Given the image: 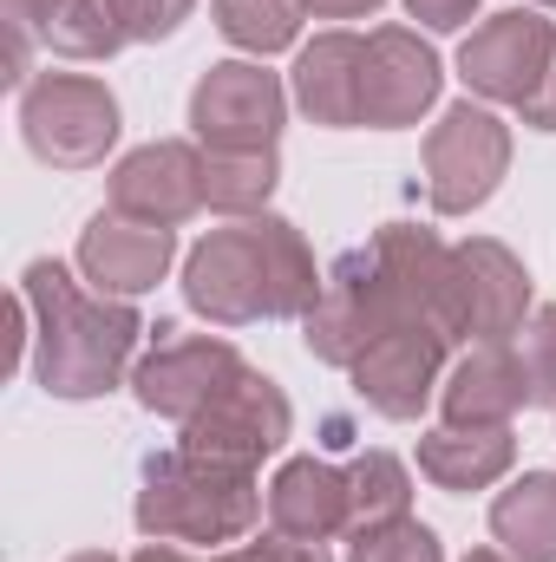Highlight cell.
<instances>
[{"label":"cell","mask_w":556,"mask_h":562,"mask_svg":"<svg viewBox=\"0 0 556 562\" xmlns=\"http://www.w3.org/2000/svg\"><path fill=\"white\" fill-rule=\"evenodd\" d=\"M544 7H556V0H544Z\"/></svg>","instance_id":"cell-36"},{"label":"cell","mask_w":556,"mask_h":562,"mask_svg":"<svg viewBox=\"0 0 556 562\" xmlns=\"http://www.w3.org/2000/svg\"><path fill=\"white\" fill-rule=\"evenodd\" d=\"M551 59H556V26L544 13L511 7V13H491V20L458 46V79H465L478 99H498V105H518V112H524V105L537 99Z\"/></svg>","instance_id":"cell-8"},{"label":"cell","mask_w":556,"mask_h":562,"mask_svg":"<svg viewBox=\"0 0 556 562\" xmlns=\"http://www.w3.org/2000/svg\"><path fill=\"white\" fill-rule=\"evenodd\" d=\"M190 7H197V0H112L125 40H164V33H177V20H184Z\"/></svg>","instance_id":"cell-27"},{"label":"cell","mask_w":556,"mask_h":562,"mask_svg":"<svg viewBox=\"0 0 556 562\" xmlns=\"http://www.w3.org/2000/svg\"><path fill=\"white\" fill-rule=\"evenodd\" d=\"M249 367L230 340H210V334H177V327H157V347L138 360L132 386H138V406L157 419L190 425L223 386H236Z\"/></svg>","instance_id":"cell-7"},{"label":"cell","mask_w":556,"mask_h":562,"mask_svg":"<svg viewBox=\"0 0 556 562\" xmlns=\"http://www.w3.org/2000/svg\"><path fill=\"white\" fill-rule=\"evenodd\" d=\"M380 0H308V13H321V20H354V13H374Z\"/></svg>","instance_id":"cell-32"},{"label":"cell","mask_w":556,"mask_h":562,"mask_svg":"<svg viewBox=\"0 0 556 562\" xmlns=\"http://www.w3.org/2000/svg\"><path fill=\"white\" fill-rule=\"evenodd\" d=\"M524 307H531V276L524 262L504 249V243H465L452 249V321H458V340H511L524 327Z\"/></svg>","instance_id":"cell-11"},{"label":"cell","mask_w":556,"mask_h":562,"mask_svg":"<svg viewBox=\"0 0 556 562\" xmlns=\"http://www.w3.org/2000/svg\"><path fill=\"white\" fill-rule=\"evenodd\" d=\"M269 524L276 537H294V543H327L354 530L347 471H334L327 458H288L269 484Z\"/></svg>","instance_id":"cell-16"},{"label":"cell","mask_w":556,"mask_h":562,"mask_svg":"<svg viewBox=\"0 0 556 562\" xmlns=\"http://www.w3.org/2000/svg\"><path fill=\"white\" fill-rule=\"evenodd\" d=\"M511 425H438L419 438V471L438 491H485L511 471Z\"/></svg>","instance_id":"cell-19"},{"label":"cell","mask_w":556,"mask_h":562,"mask_svg":"<svg viewBox=\"0 0 556 562\" xmlns=\"http://www.w3.org/2000/svg\"><path fill=\"white\" fill-rule=\"evenodd\" d=\"M210 562H327L321 543H294V537H263V543H243V550H223Z\"/></svg>","instance_id":"cell-29"},{"label":"cell","mask_w":556,"mask_h":562,"mask_svg":"<svg viewBox=\"0 0 556 562\" xmlns=\"http://www.w3.org/2000/svg\"><path fill=\"white\" fill-rule=\"evenodd\" d=\"M269 190H276V150H210L203 157V203L210 210L249 216L269 203Z\"/></svg>","instance_id":"cell-21"},{"label":"cell","mask_w":556,"mask_h":562,"mask_svg":"<svg viewBox=\"0 0 556 562\" xmlns=\"http://www.w3.org/2000/svg\"><path fill=\"white\" fill-rule=\"evenodd\" d=\"M53 13V0H7V26H13V46H7V79H26V33H40V20Z\"/></svg>","instance_id":"cell-28"},{"label":"cell","mask_w":556,"mask_h":562,"mask_svg":"<svg viewBox=\"0 0 556 562\" xmlns=\"http://www.w3.org/2000/svg\"><path fill=\"white\" fill-rule=\"evenodd\" d=\"M452 340H438L432 327H393L380 334L347 373L360 386V400L387 419H419V406L438 393V367H445Z\"/></svg>","instance_id":"cell-13"},{"label":"cell","mask_w":556,"mask_h":562,"mask_svg":"<svg viewBox=\"0 0 556 562\" xmlns=\"http://www.w3.org/2000/svg\"><path fill=\"white\" fill-rule=\"evenodd\" d=\"M518 360H524V373H531V400H537V406H556V301L524 321Z\"/></svg>","instance_id":"cell-26"},{"label":"cell","mask_w":556,"mask_h":562,"mask_svg":"<svg viewBox=\"0 0 556 562\" xmlns=\"http://www.w3.org/2000/svg\"><path fill=\"white\" fill-rule=\"evenodd\" d=\"M26 307L40 314V380L59 400H92L105 386H119L132 347H138V314L125 301L86 294L59 262H33L20 276Z\"/></svg>","instance_id":"cell-3"},{"label":"cell","mask_w":556,"mask_h":562,"mask_svg":"<svg viewBox=\"0 0 556 562\" xmlns=\"http://www.w3.org/2000/svg\"><path fill=\"white\" fill-rule=\"evenodd\" d=\"M301 20H308V0H216V26L243 53H281V46H294Z\"/></svg>","instance_id":"cell-24"},{"label":"cell","mask_w":556,"mask_h":562,"mask_svg":"<svg viewBox=\"0 0 556 562\" xmlns=\"http://www.w3.org/2000/svg\"><path fill=\"white\" fill-rule=\"evenodd\" d=\"M438 406H445V425H511L518 406H537V400H531V373L518 347L491 340L452 367V380L438 386Z\"/></svg>","instance_id":"cell-17"},{"label":"cell","mask_w":556,"mask_h":562,"mask_svg":"<svg viewBox=\"0 0 556 562\" xmlns=\"http://www.w3.org/2000/svg\"><path fill=\"white\" fill-rule=\"evenodd\" d=\"M40 40L66 59H112L125 46V26L112 0H53V13L40 20Z\"/></svg>","instance_id":"cell-22"},{"label":"cell","mask_w":556,"mask_h":562,"mask_svg":"<svg viewBox=\"0 0 556 562\" xmlns=\"http://www.w3.org/2000/svg\"><path fill=\"white\" fill-rule=\"evenodd\" d=\"M138 562H190L184 550H170V543H151V550H138Z\"/></svg>","instance_id":"cell-33"},{"label":"cell","mask_w":556,"mask_h":562,"mask_svg":"<svg viewBox=\"0 0 556 562\" xmlns=\"http://www.w3.org/2000/svg\"><path fill=\"white\" fill-rule=\"evenodd\" d=\"M327 276H314V256L301 243L294 223L281 216H243L230 229H210L190 262H184V294L197 314H210L216 327H243V321H281L321 301Z\"/></svg>","instance_id":"cell-2"},{"label":"cell","mask_w":556,"mask_h":562,"mask_svg":"<svg viewBox=\"0 0 556 562\" xmlns=\"http://www.w3.org/2000/svg\"><path fill=\"white\" fill-rule=\"evenodd\" d=\"M73 562H119V557H105V550H86V557H73Z\"/></svg>","instance_id":"cell-35"},{"label":"cell","mask_w":556,"mask_h":562,"mask_svg":"<svg viewBox=\"0 0 556 562\" xmlns=\"http://www.w3.org/2000/svg\"><path fill=\"white\" fill-rule=\"evenodd\" d=\"M281 112H288L281 79L249 66V59L210 66L190 92V125L210 150H276Z\"/></svg>","instance_id":"cell-10"},{"label":"cell","mask_w":556,"mask_h":562,"mask_svg":"<svg viewBox=\"0 0 556 562\" xmlns=\"http://www.w3.org/2000/svg\"><path fill=\"white\" fill-rule=\"evenodd\" d=\"M491 537L518 562H556V471L518 477L491 504Z\"/></svg>","instance_id":"cell-20"},{"label":"cell","mask_w":556,"mask_h":562,"mask_svg":"<svg viewBox=\"0 0 556 562\" xmlns=\"http://www.w3.org/2000/svg\"><path fill=\"white\" fill-rule=\"evenodd\" d=\"M20 132L46 164L86 170L99 164L119 138V99L105 92V79L86 72H46L20 92Z\"/></svg>","instance_id":"cell-5"},{"label":"cell","mask_w":556,"mask_h":562,"mask_svg":"<svg viewBox=\"0 0 556 562\" xmlns=\"http://www.w3.org/2000/svg\"><path fill=\"white\" fill-rule=\"evenodd\" d=\"M263 517L256 471H230L190 451H164L144 464L138 530L157 543H236Z\"/></svg>","instance_id":"cell-4"},{"label":"cell","mask_w":556,"mask_h":562,"mask_svg":"<svg viewBox=\"0 0 556 562\" xmlns=\"http://www.w3.org/2000/svg\"><path fill=\"white\" fill-rule=\"evenodd\" d=\"M112 210L177 229L190 210H203V157L190 144H144L112 170Z\"/></svg>","instance_id":"cell-14"},{"label":"cell","mask_w":556,"mask_h":562,"mask_svg":"<svg viewBox=\"0 0 556 562\" xmlns=\"http://www.w3.org/2000/svg\"><path fill=\"white\" fill-rule=\"evenodd\" d=\"M471 7H478V0H407V13L425 20V26H438V33L465 26V20H471Z\"/></svg>","instance_id":"cell-30"},{"label":"cell","mask_w":556,"mask_h":562,"mask_svg":"<svg viewBox=\"0 0 556 562\" xmlns=\"http://www.w3.org/2000/svg\"><path fill=\"white\" fill-rule=\"evenodd\" d=\"M170 229L164 223H138L125 210H99L79 236V269L99 281V294H144L151 281L170 269Z\"/></svg>","instance_id":"cell-15"},{"label":"cell","mask_w":556,"mask_h":562,"mask_svg":"<svg viewBox=\"0 0 556 562\" xmlns=\"http://www.w3.org/2000/svg\"><path fill=\"white\" fill-rule=\"evenodd\" d=\"M524 125H537V132H556V59H551V72H544V86H537V99L524 105Z\"/></svg>","instance_id":"cell-31"},{"label":"cell","mask_w":556,"mask_h":562,"mask_svg":"<svg viewBox=\"0 0 556 562\" xmlns=\"http://www.w3.org/2000/svg\"><path fill=\"white\" fill-rule=\"evenodd\" d=\"M360 59L367 40L354 33H321L314 46H301L294 59V99L314 125H360Z\"/></svg>","instance_id":"cell-18"},{"label":"cell","mask_w":556,"mask_h":562,"mask_svg":"<svg viewBox=\"0 0 556 562\" xmlns=\"http://www.w3.org/2000/svg\"><path fill=\"white\" fill-rule=\"evenodd\" d=\"M347 497H354V537H360V530H380V524H400L407 504H413L407 464L387 458V451L354 458V464H347Z\"/></svg>","instance_id":"cell-23"},{"label":"cell","mask_w":556,"mask_h":562,"mask_svg":"<svg viewBox=\"0 0 556 562\" xmlns=\"http://www.w3.org/2000/svg\"><path fill=\"white\" fill-rule=\"evenodd\" d=\"M347 562H445L438 550V537L413 524V517H400V524H380V530H360L354 537V557Z\"/></svg>","instance_id":"cell-25"},{"label":"cell","mask_w":556,"mask_h":562,"mask_svg":"<svg viewBox=\"0 0 556 562\" xmlns=\"http://www.w3.org/2000/svg\"><path fill=\"white\" fill-rule=\"evenodd\" d=\"M393 327H432L438 340L458 347L452 249L413 223H387L367 249H347L327 269L321 301L308 307V353L327 367H354Z\"/></svg>","instance_id":"cell-1"},{"label":"cell","mask_w":556,"mask_h":562,"mask_svg":"<svg viewBox=\"0 0 556 562\" xmlns=\"http://www.w3.org/2000/svg\"><path fill=\"white\" fill-rule=\"evenodd\" d=\"M281 438H288V400L276 393V380L243 373L236 386H223L197 419L184 425L177 451L210 458V464H230V471H256Z\"/></svg>","instance_id":"cell-9"},{"label":"cell","mask_w":556,"mask_h":562,"mask_svg":"<svg viewBox=\"0 0 556 562\" xmlns=\"http://www.w3.org/2000/svg\"><path fill=\"white\" fill-rule=\"evenodd\" d=\"M465 562H504V557H498V550H471Z\"/></svg>","instance_id":"cell-34"},{"label":"cell","mask_w":556,"mask_h":562,"mask_svg":"<svg viewBox=\"0 0 556 562\" xmlns=\"http://www.w3.org/2000/svg\"><path fill=\"white\" fill-rule=\"evenodd\" d=\"M511 164V132L485 112V105H452L432 132H425V196L438 216H465L478 210L498 177Z\"/></svg>","instance_id":"cell-6"},{"label":"cell","mask_w":556,"mask_h":562,"mask_svg":"<svg viewBox=\"0 0 556 562\" xmlns=\"http://www.w3.org/2000/svg\"><path fill=\"white\" fill-rule=\"evenodd\" d=\"M438 99V59L432 46L407 26H380L367 33V59H360V125L400 132L419 125V112Z\"/></svg>","instance_id":"cell-12"}]
</instances>
